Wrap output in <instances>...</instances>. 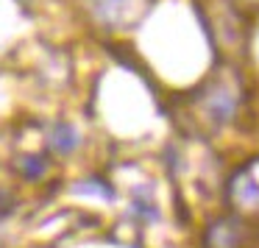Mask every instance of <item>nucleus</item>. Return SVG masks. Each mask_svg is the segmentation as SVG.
Segmentation results:
<instances>
[{
  "label": "nucleus",
  "instance_id": "1",
  "mask_svg": "<svg viewBox=\"0 0 259 248\" xmlns=\"http://www.w3.org/2000/svg\"><path fill=\"white\" fill-rule=\"evenodd\" d=\"M242 101V84L237 78V73H223L212 75L201 90L192 95L190 112L192 120L201 126L203 131H218L220 126H226L237 114Z\"/></svg>",
  "mask_w": 259,
  "mask_h": 248
},
{
  "label": "nucleus",
  "instance_id": "2",
  "mask_svg": "<svg viewBox=\"0 0 259 248\" xmlns=\"http://www.w3.org/2000/svg\"><path fill=\"white\" fill-rule=\"evenodd\" d=\"M87 20L106 34H123L145 20L153 0H78Z\"/></svg>",
  "mask_w": 259,
  "mask_h": 248
},
{
  "label": "nucleus",
  "instance_id": "3",
  "mask_svg": "<svg viewBox=\"0 0 259 248\" xmlns=\"http://www.w3.org/2000/svg\"><path fill=\"white\" fill-rule=\"evenodd\" d=\"M229 203L240 218L256 220L259 218V156L248 159L242 168H237L229 179Z\"/></svg>",
  "mask_w": 259,
  "mask_h": 248
},
{
  "label": "nucleus",
  "instance_id": "4",
  "mask_svg": "<svg viewBox=\"0 0 259 248\" xmlns=\"http://www.w3.org/2000/svg\"><path fill=\"white\" fill-rule=\"evenodd\" d=\"M206 248H253L256 237L253 229L248 226L245 218L234 215V218H218L206 229Z\"/></svg>",
  "mask_w": 259,
  "mask_h": 248
},
{
  "label": "nucleus",
  "instance_id": "5",
  "mask_svg": "<svg viewBox=\"0 0 259 248\" xmlns=\"http://www.w3.org/2000/svg\"><path fill=\"white\" fill-rule=\"evenodd\" d=\"M45 142L53 153L67 156V153H73L75 148L81 145V134H78V129L70 126V123H53L45 134Z\"/></svg>",
  "mask_w": 259,
  "mask_h": 248
},
{
  "label": "nucleus",
  "instance_id": "6",
  "mask_svg": "<svg viewBox=\"0 0 259 248\" xmlns=\"http://www.w3.org/2000/svg\"><path fill=\"white\" fill-rule=\"evenodd\" d=\"M14 168H17V173L25 181H42L48 176V170H51V159L45 153H20Z\"/></svg>",
  "mask_w": 259,
  "mask_h": 248
},
{
  "label": "nucleus",
  "instance_id": "7",
  "mask_svg": "<svg viewBox=\"0 0 259 248\" xmlns=\"http://www.w3.org/2000/svg\"><path fill=\"white\" fill-rule=\"evenodd\" d=\"M75 192H95V195H103V198H112V187L103 184V181H84V184H75Z\"/></svg>",
  "mask_w": 259,
  "mask_h": 248
},
{
  "label": "nucleus",
  "instance_id": "8",
  "mask_svg": "<svg viewBox=\"0 0 259 248\" xmlns=\"http://www.w3.org/2000/svg\"><path fill=\"white\" fill-rule=\"evenodd\" d=\"M253 3H259V0H253Z\"/></svg>",
  "mask_w": 259,
  "mask_h": 248
}]
</instances>
